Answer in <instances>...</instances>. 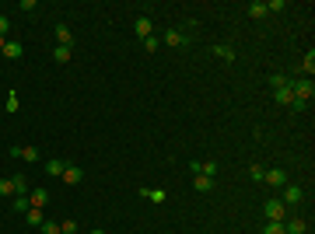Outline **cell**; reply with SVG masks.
Listing matches in <instances>:
<instances>
[{
    "instance_id": "6da1fadb",
    "label": "cell",
    "mask_w": 315,
    "mask_h": 234,
    "mask_svg": "<svg viewBox=\"0 0 315 234\" xmlns=\"http://www.w3.org/2000/svg\"><path fill=\"white\" fill-rule=\"evenodd\" d=\"M301 199H305V189L301 185H284V196H280V203L291 210V206H301Z\"/></svg>"
},
{
    "instance_id": "7a4b0ae2",
    "label": "cell",
    "mask_w": 315,
    "mask_h": 234,
    "mask_svg": "<svg viewBox=\"0 0 315 234\" xmlns=\"http://www.w3.org/2000/svg\"><path fill=\"white\" fill-rule=\"evenodd\" d=\"M284 217H287V206L280 203V196H273V199L266 203V220H273V224H284Z\"/></svg>"
},
{
    "instance_id": "3957f363",
    "label": "cell",
    "mask_w": 315,
    "mask_h": 234,
    "mask_svg": "<svg viewBox=\"0 0 315 234\" xmlns=\"http://www.w3.org/2000/svg\"><path fill=\"white\" fill-rule=\"evenodd\" d=\"M291 91H294V98H301V101H312L315 84H312V77H308V80H294V84H291Z\"/></svg>"
},
{
    "instance_id": "277c9868",
    "label": "cell",
    "mask_w": 315,
    "mask_h": 234,
    "mask_svg": "<svg viewBox=\"0 0 315 234\" xmlns=\"http://www.w3.org/2000/svg\"><path fill=\"white\" fill-rule=\"evenodd\" d=\"M263 182H266V185H273V189H284V185H287V175H284L280 168H270V171L263 175Z\"/></svg>"
},
{
    "instance_id": "5b68a950",
    "label": "cell",
    "mask_w": 315,
    "mask_h": 234,
    "mask_svg": "<svg viewBox=\"0 0 315 234\" xmlns=\"http://www.w3.org/2000/svg\"><path fill=\"white\" fill-rule=\"evenodd\" d=\"M133 32H137L140 39H147V35H154V21H151V18H137V21H133Z\"/></svg>"
},
{
    "instance_id": "8992f818",
    "label": "cell",
    "mask_w": 315,
    "mask_h": 234,
    "mask_svg": "<svg viewBox=\"0 0 315 234\" xmlns=\"http://www.w3.org/2000/svg\"><path fill=\"white\" fill-rule=\"evenodd\" d=\"M161 42H168V46H186L189 39H186V32H179V28H168V32L161 35Z\"/></svg>"
},
{
    "instance_id": "52a82bcc",
    "label": "cell",
    "mask_w": 315,
    "mask_h": 234,
    "mask_svg": "<svg viewBox=\"0 0 315 234\" xmlns=\"http://www.w3.org/2000/svg\"><path fill=\"white\" fill-rule=\"evenodd\" d=\"M21 53H25V46H21L18 39H7V42H4V56H7V60H21Z\"/></svg>"
},
{
    "instance_id": "ba28073f",
    "label": "cell",
    "mask_w": 315,
    "mask_h": 234,
    "mask_svg": "<svg viewBox=\"0 0 315 234\" xmlns=\"http://www.w3.org/2000/svg\"><path fill=\"white\" fill-rule=\"evenodd\" d=\"M63 171H67V161H60V157H49V161H46V175L63 178Z\"/></svg>"
},
{
    "instance_id": "9c48e42d",
    "label": "cell",
    "mask_w": 315,
    "mask_h": 234,
    "mask_svg": "<svg viewBox=\"0 0 315 234\" xmlns=\"http://www.w3.org/2000/svg\"><path fill=\"white\" fill-rule=\"evenodd\" d=\"M273 98H277V105H291V101H294V91H291V80H287V84H280Z\"/></svg>"
},
{
    "instance_id": "30bf717a",
    "label": "cell",
    "mask_w": 315,
    "mask_h": 234,
    "mask_svg": "<svg viewBox=\"0 0 315 234\" xmlns=\"http://www.w3.org/2000/svg\"><path fill=\"white\" fill-rule=\"evenodd\" d=\"M11 154L21 157V161H28V164H35V161H39V151H35V147H11Z\"/></svg>"
},
{
    "instance_id": "8fae6325",
    "label": "cell",
    "mask_w": 315,
    "mask_h": 234,
    "mask_svg": "<svg viewBox=\"0 0 315 234\" xmlns=\"http://www.w3.org/2000/svg\"><path fill=\"white\" fill-rule=\"evenodd\" d=\"M28 203H32V206H39V210H42V206H46V203H49V192H46V189H32V192H28Z\"/></svg>"
},
{
    "instance_id": "7c38bea8",
    "label": "cell",
    "mask_w": 315,
    "mask_h": 234,
    "mask_svg": "<svg viewBox=\"0 0 315 234\" xmlns=\"http://www.w3.org/2000/svg\"><path fill=\"white\" fill-rule=\"evenodd\" d=\"M81 178H84V171H81L77 164H67V171H63V182H67V185H77Z\"/></svg>"
},
{
    "instance_id": "4fadbf2b",
    "label": "cell",
    "mask_w": 315,
    "mask_h": 234,
    "mask_svg": "<svg viewBox=\"0 0 315 234\" xmlns=\"http://www.w3.org/2000/svg\"><path fill=\"white\" fill-rule=\"evenodd\" d=\"M56 46H74V35L67 25H56Z\"/></svg>"
},
{
    "instance_id": "5bb4252c",
    "label": "cell",
    "mask_w": 315,
    "mask_h": 234,
    "mask_svg": "<svg viewBox=\"0 0 315 234\" xmlns=\"http://www.w3.org/2000/svg\"><path fill=\"white\" fill-rule=\"evenodd\" d=\"M11 185H14V196H28V178L25 175H11Z\"/></svg>"
},
{
    "instance_id": "9a60e30c",
    "label": "cell",
    "mask_w": 315,
    "mask_h": 234,
    "mask_svg": "<svg viewBox=\"0 0 315 234\" xmlns=\"http://www.w3.org/2000/svg\"><path fill=\"white\" fill-rule=\"evenodd\" d=\"M193 189H196V192H210V189H214V178H207V175H193Z\"/></svg>"
},
{
    "instance_id": "2e32d148",
    "label": "cell",
    "mask_w": 315,
    "mask_h": 234,
    "mask_svg": "<svg viewBox=\"0 0 315 234\" xmlns=\"http://www.w3.org/2000/svg\"><path fill=\"white\" fill-rule=\"evenodd\" d=\"M284 231H287V234H305V231H308V220H301V217H294L291 224H284Z\"/></svg>"
},
{
    "instance_id": "e0dca14e",
    "label": "cell",
    "mask_w": 315,
    "mask_h": 234,
    "mask_svg": "<svg viewBox=\"0 0 315 234\" xmlns=\"http://www.w3.org/2000/svg\"><path fill=\"white\" fill-rule=\"evenodd\" d=\"M25 217H28V227H42V220H46L39 206H28V213H25Z\"/></svg>"
},
{
    "instance_id": "ac0fdd59",
    "label": "cell",
    "mask_w": 315,
    "mask_h": 234,
    "mask_svg": "<svg viewBox=\"0 0 315 234\" xmlns=\"http://www.w3.org/2000/svg\"><path fill=\"white\" fill-rule=\"evenodd\" d=\"M140 196L144 199H151V203H165L168 196H165V189H140Z\"/></svg>"
},
{
    "instance_id": "d6986e66",
    "label": "cell",
    "mask_w": 315,
    "mask_h": 234,
    "mask_svg": "<svg viewBox=\"0 0 315 234\" xmlns=\"http://www.w3.org/2000/svg\"><path fill=\"white\" fill-rule=\"evenodd\" d=\"M214 53H217L224 63H235V49H231V46H214Z\"/></svg>"
},
{
    "instance_id": "ffe728a7",
    "label": "cell",
    "mask_w": 315,
    "mask_h": 234,
    "mask_svg": "<svg viewBox=\"0 0 315 234\" xmlns=\"http://www.w3.org/2000/svg\"><path fill=\"white\" fill-rule=\"evenodd\" d=\"M53 60L56 63H70V46H56L53 49Z\"/></svg>"
},
{
    "instance_id": "44dd1931",
    "label": "cell",
    "mask_w": 315,
    "mask_h": 234,
    "mask_svg": "<svg viewBox=\"0 0 315 234\" xmlns=\"http://www.w3.org/2000/svg\"><path fill=\"white\" fill-rule=\"evenodd\" d=\"M266 14H270V11H266V4H259V0H256V4H249V18H266Z\"/></svg>"
},
{
    "instance_id": "7402d4cb",
    "label": "cell",
    "mask_w": 315,
    "mask_h": 234,
    "mask_svg": "<svg viewBox=\"0 0 315 234\" xmlns=\"http://www.w3.org/2000/svg\"><path fill=\"white\" fill-rule=\"evenodd\" d=\"M4 108H7L11 115H14V112L21 108V101H18V91H11V94H7V101H4Z\"/></svg>"
},
{
    "instance_id": "603a6c76",
    "label": "cell",
    "mask_w": 315,
    "mask_h": 234,
    "mask_svg": "<svg viewBox=\"0 0 315 234\" xmlns=\"http://www.w3.org/2000/svg\"><path fill=\"white\" fill-rule=\"evenodd\" d=\"M305 108H308V101H301V98H294V101L287 105V112H291V115H301Z\"/></svg>"
},
{
    "instance_id": "cb8c5ba5",
    "label": "cell",
    "mask_w": 315,
    "mask_h": 234,
    "mask_svg": "<svg viewBox=\"0 0 315 234\" xmlns=\"http://www.w3.org/2000/svg\"><path fill=\"white\" fill-rule=\"evenodd\" d=\"M200 175L214 178V175H217V161H203V164H200Z\"/></svg>"
},
{
    "instance_id": "d4e9b609",
    "label": "cell",
    "mask_w": 315,
    "mask_h": 234,
    "mask_svg": "<svg viewBox=\"0 0 315 234\" xmlns=\"http://www.w3.org/2000/svg\"><path fill=\"white\" fill-rule=\"evenodd\" d=\"M28 206H32L28 196H14V210H18V213H28Z\"/></svg>"
},
{
    "instance_id": "484cf974",
    "label": "cell",
    "mask_w": 315,
    "mask_h": 234,
    "mask_svg": "<svg viewBox=\"0 0 315 234\" xmlns=\"http://www.w3.org/2000/svg\"><path fill=\"white\" fill-rule=\"evenodd\" d=\"M158 46H161L158 35H147V39H144V49H147V53H158Z\"/></svg>"
},
{
    "instance_id": "4316f807",
    "label": "cell",
    "mask_w": 315,
    "mask_h": 234,
    "mask_svg": "<svg viewBox=\"0 0 315 234\" xmlns=\"http://www.w3.org/2000/svg\"><path fill=\"white\" fill-rule=\"evenodd\" d=\"M263 234H287V231H284V224H273V220H266Z\"/></svg>"
},
{
    "instance_id": "83f0119b",
    "label": "cell",
    "mask_w": 315,
    "mask_h": 234,
    "mask_svg": "<svg viewBox=\"0 0 315 234\" xmlns=\"http://www.w3.org/2000/svg\"><path fill=\"white\" fill-rule=\"evenodd\" d=\"M60 234H77V220H63V224H60Z\"/></svg>"
},
{
    "instance_id": "f1b7e54d",
    "label": "cell",
    "mask_w": 315,
    "mask_h": 234,
    "mask_svg": "<svg viewBox=\"0 0 315 234\" xmlns=\"http://www.w3.org/2000/svg\"><path fill=\"white\" fill-rule=\"evenodd\" d=\"M42 234H60V224H53V220H42V227H39Z\"/></svg>"
},
{
    "instance_id": "f546056e",
    "label": "cell",
    "mask_w": 315,
    "mask_h": 234,
    "mask_svg": "<svg viewBox=\"0 0 315 234\" xmlns=\"http://www.w3.org/2000/svg\"><path fill=\"white\" fill-rule=\"evenodd\" d=\"M301 70H305L308 77H312V74H315V53H308V56H305V67H301Z\"/></svg>"
},
{
    "instance_id": "4dcf8cb0",
    "label": "cell",
    "mask_w": 315,
    "mask_h": 234,
    "mask_svg": "<svg viewBox=\"0 0 315 234\" xmlns=\"http://www.w3.org/2000/svg\"><path fill=\"white\" fill-rule=\"evenodd\" d=\"M0 196H14V185H11V178H0Z\"/></svg>"
},
{
    "instance_id": "1f68e13d",
    "label": "cell",
    "mask_w": 315,
    "mask_h": 234,
    "mask_svg": "<svg viewBox=\"0 0 315 234\" xmlns=\"http://www.w3.org/2000/svg\"><path fill=\"white\" fill-rule=\"evenodd\" d=\"M263 175H266V168H259V164H252V182H263Z\"/></svg>"
},
{
    "instance_id": "d6a6232c",
    "label": "cell",
    "mask_w": 315,
    "mask_h": 234,
    "mask_svg": "<svg viewBox=\"0 0 315 234\" xmlns=\"http://www.w3.org/2000/svg\"><path fill=\"white\" fill-rule=\"evenodd\" d=\"M7 32H11V21H7V18H4V14H0V39H4V35H7Z\"/></svg>"
},
{
    "instance_id": "836d02e7",
    "label": "cell",
    "mask_w": 315,
    "mask_h": 234,
    "mask_svg": "<svg viewBox=\"0 0 315 234\" xmlns=\"http://www.w3.org/2000/svg\"><path fill=\"white\" fill-rule=\"evenodd\" d=\"M270 84H273V87H280V84H287V77H284V74H273V77H270Z\"/></svg>"
},
{
    "instance_id": "e575fe53",
    "label": "cell",
    "mask_w": 315,
    "mask_h": 234,
    "mask_svg": "<svg viewBox=\"0 0 315 234\" xmlns=\"http://www.w3.org/2000/svg\"><path fill=\"white\" fill-rule=\"evenodd\" d=\"M91 234H105V231H102V227H95V231H91Z\"/></svg>"
},
{
    "instance_id": "d590c367",
    "label": "cell",
    "mask_w": 315,
    "mask_h": 234,
    "mask_svg": "<svg viewBox=\"0 0 315 234\" xmlns=\"http://www.w3.org/2000/svg\"><path fill=\"white\" fill-rule=\"evenodd\" d=\"M4 42H7V39H0V53H4Z\"/></svg>"
}]
</instances>
